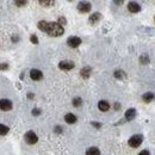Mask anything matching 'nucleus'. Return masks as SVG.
<instances>
[{
	"label": "nucleus",
	"mask_w": 155,
	"mask_h": 155,
	"mask_svg": "<svg viewBox=\"0 0 155 155\" xmlns=\"http://www.w3.org/2000/svg\"><path fill=\"white\" fill-rule=\"evenodd\" d=\"M114 75H115V78H117V79H123V78L125 77V73H124L123 71H116V72L114 73Z\"/></svg>",
	"instance_id": "6ab92c4d"
},
{
	"label": "nucleus",
	"mask_w": 155,
	"mask_h": 155,
	"mask_svg": "<svg viewBox=\"0 0 155 155\" xmlns=\"http://www.w3.org/2000/svg\"><path fill=\"white\" fill-rule=\"evenodd\" d=\"M92 125H93V127H96L97 129L101 128V124H100V123H96V122H92Z\"/></svg>",
	"instance_id": "bb28decb"
},
{
	"label": "nucleus",
	"mask_w": 155,
	"mask_h": 155,
	"mask_svg": "<svg viewBox=\"0 0 155 155\" xmlns=\"http://www.w3.org/2000/svg\"><path fill=\"white\" fill-rule=\"evenodd\" d=\"M8 68V64L7 63H1L0 64V71H6Z\"/></svg>",
	"instance_id": "393cba45"
},
{
	"label": "nucleus",
	"mask_w": 155,
	"mask_h": 155,
	"mask_svg": "<svg viewBox=\"0 0 155 155\" xmlns=\"http://www.w3.org/2000/svg\"><path fill=\"white\" fill-rule=\"evenodd\" d=\"M67 44L71 47V48H77L81 44V38L77 37V36H71L69 38L67 39Z\"/></svg>",
	"instance_id": "423d86ee"
},
{
	"label": "nucleus",
	"mask_w": 155,
	"mask_h": 155,
	"mask_svg": "<svg viewBox=\"0 0 155 155\" xmlns=\"http://www.w3.org/2000/svg\"><path fill=\"white\" fill-rule=\"evenodd\" d=\"M140 61H141L143 64H147V63L149 62V58H148L147 55H142V56L140 58Z\"/></svg>",
	"instance_id": "412c9836"
},
{
	"label": "nucleus",
	"mask_w": 155,
	"mask_h": 155,
	"mask_svg": "<svg viewBox=\"0 0 155 155\" xmlns=\"http://www.w3.org/2000/svg\"><path fill=\"white\" fill-rule=\"evenodd\" d=\"M98 107H99L100 111L105 112V111H107V110L110 109V104H109V101H106V100H100V101L98 103Z\"/></svg>",
	"instance_id": "9d476101"
},
{
	"label": "nucleus",
	"mask_w": 155,
	"mask_h": 155,
	"mask_svg": "<svg viewBox=\"0 0 155 155\" xmlns=\"http://www.w3.org/2000/svg\"><path fill=\"white\" fill-rule=\"evenodd\" d=\"M142 99H143L146 103H150V101H153L155 99V94L152 93V92H147V93H144V94L142 96Z\"/></svg>",
	"instance_id": "2eb2a0df"
},
{
	"label": "nucleus",
	"mask_w": 155,
	"mask_h": 155,
	"mask_svg": "<svg viewBox=\"0 0 155 155\" xmlns=\"http://www.w3.org/2000/svg\"><path fill=\"white\" fill-rule=\"evenodd\" d=\"M18 36H13V37H12V41H13V42H17V41H18Z\"/></svg>",
	"instance_id": "c756f323"
},
{
	"label": "nucleus",
	"mask_w": 155,
	"mask_h": 155,
	"mask_svg": "<svg viewBox=\"0 0 155 155\" xmlns=\"http://www.w3.org/2000/svg\"><path fill=\"white\" fill-rule=\"evenodd\" d=\"M115 109H116V110H118V109H119V104H118V103H117L116 105H115Z\"/></svg>",
	"instance_id": "7c9ffc66"
},
{
	"label": "nucleus",
	"mask_w": 155,
	"mask_h": 155,
	"mask_svg": "<svg viewBox=\"0 0 155 155\" xmlns=\"http://www.w3.org/2000/svg\"><path fill=\"white\" fill-rule=\"evenodd\" d=\"M91 72H92V69L90 67H85V68H82L80 71V75L84 78V79H87V78H90V75H91Z\"/></svg>",
	"instance_id": "4468645a"
},
{
	"label": "nucleus",
	"mask_w": 155,
	"mask_h": 155,
	"mask_svg": "<svg viewBox=\"0 0 155 155\" xmlns=\"http://www.w3.org/2000/svg\"><path fill=\"white\" fill-rule=\"evenodd\" d=\"M32 115H34V116H39V115H41V110H39V109H34V110H32Z\"/></svg>",
	"instance_id": "a878e982"
},
{
	"label": "nucleus",
	"mask_w": 155,
	"mask_h": 155,
	"mask_svg": "<svg viewBox=\"0 0 155 155\" xmlns=\"http://www.w3.org/2000/svg\"><path fill=\"white\" fill-rule=\"evenodd\" d=\"M58 24L62 26V25H66V23H67V20H66V18H63V17H61V18H58Z\"/></svg>",
	"instance_id": "b1692460"
},
{
	"label": "nucleus",
	"mask_w": 155,
	"mask_h": 155,
	"mask_svg": "<svg viewBox=\"0 0 155 155\" xmlns=\"http://www.w3.org/2000/svg\"><path fill=\"white\" fill-rule=\"evenodd\" d=\"M154 20H155V17H154Z\"/></svg>",
	"instance_id": "2f4dec72"
},
{
	"label": "nucleus",
	"mask_w": 155,
	"mask_h": 155,
	"mask_svg": "<svg viewBox=\"0 0 155 155\" xmlns=\"http://www.w3.org/2000/svg\"><path fill=\"white\" fill-rule=\"evenodd\" d=\"M12 101L10 99H0V110L2 111H10L12 109Z\"/></svg>",
	"instance_id": "20e7f679"
},
{
	"label": "nucleus",
	"mask_w": 155,
	"mask_h": 155,
	"mask_svg": "<svg viewBox=\"0 0 155 155\" xmlns=\"http://www.w3.org/2000/svg\"><path fill=\"white\" fill-rule=\"evenodd\" d=\"M142 141H143V136L142 135H134L130 137V140H129V146L130 147H133V148H137V147H140L141 146V143H142Z\"/></svg>",
	"instance_id": "f03ea898"
},
{
	"label": "nucleus",
	"mask_w": 155,
	"mask_h": 155,
	"mask_svg": "<svg viewBox=\"0 0 155 155\" xmlns=\"http://www.w3.org/2000/svg\"><path fill=\"white\" fill-rule=\"evenodd\" d=\"M61 131H62V128H61V127H55V133L60 134Z\"/></svg>",
	"instance_id": "cd10ccee"
},
{
	"label": "nucleus",
	"mask_w": 155,
	"mask_h": 155,
	"mask_svg": "<svg viewBox=\"0 0 155 155\" xmlns=\"http://www.w3.org/2000/svg\"><path fill=\"white\" fill-rule=\"evenodd\" d=\"M15 4H16L17 6H25V5L28 4V1H26V0H17Z\"/></svg>",
	"instance_id": "4be33fe9"
},
{
	"label": "nucleus",
	"mask_w": 155,
	"mask_h": 155,
	"mask_svg": "<svg viewBox=\"0 0 155 155\" xmlns=\"http://www.w3.org/2000/svg\"><path fill=\"white\" fill-rule=\"evenodd\" d=\"M81 104H82V100H81V98L77 97V98H74V99H73V105H74L75 107L80 106Z\"/></svg>",
	"instance_id": "aec40b11"
},
{
	"label": "nucleus",
	"mask_w": 155,
	"mask_h": 155,
	"mask_svg": "<svg viewBox=\"0 0 155 155\" xmlns=\"http://www.w3.org/2000/svg\"><path fill=\"white\" fill-rule=\"evenodd\" d=\"M135 117H136L135 109H129V110L125 112V119H127V120H133Z\"/></svg>",
	"instance_id": "f8f14e48"
},
{
	"label": "nucleus",
	"mask_w": 155,
	"mask_h": 155,
	"mask_svg": "<svg viewBox=\"0 0 155 155\" xmlns=\"http://www.w3.org/2000/svg\"><path fill=\"white\" fill-rule=\"evenodd\" d=\"M64 120H66V123H68V124H74V123L77 122V116L73 115V114H67V115L64 116Z\"/></svg>",
	"instance_id": "9b49d317"
},
{
	"label": "nucleus",
	"mask_w": 155,
	"mask_h": 155,
	"mask_svg": "<svg viewBox=\"0 0 155 155\" xmlns=\"http://www.w3.org/2000/svg\"><path fill=\"white\" fill-rule=\"evenodd\" d=\"M101 19V15L99 13V12H96V13H93L92 16H90V19H88V21L91 23V24H96L97 21H99V20Z\"/></svg>",
	"instance_id": "ddd939ff"
},
{
	"label": "nucleus",
	"mask_w": 155,
	"mask_h": 155,
	"mask_svg": "<svg viewBox=\"0 0 155 155\" xmlns=\"http://www.w3.org/2000/svg\"><path fill=\"white\" fill-rule=\"evenodd\" d=\"M38 29L43 32H47L49 36H54V37H58L62 36L64 32L63 26H61L56 21H45V20H41L37 24Z\"/></svg>",
	"instance_id": "f257e3e1"
},
{
	"label": "nucleus",
	"mask_w": 155,
	"mask_h": 155,
	"mask_svg": "<svg viewBox=\"0 0 155 155\" xmlns=\"http://www.w3.org/2000/svg\"><path fill=\"white\" fill-rule=\"evenodd\" d=\"M91 4L90 2H87V1H81V2H79V5H78V10L80 11V12H82V13H87V12H90L91 11Z\"/></svg>",
	"instance_id": "0eeeda50"
},
{
	"label": "nucleus",
	"mask_w": 155,
	"mask_h": 155,
	"mask_svg": "<svg viewBox=\"0 0 155 155\" xmlns=\"http://www.w3.org/2000/svg\"><path fill=\"white\" fill-rule=\"evenodd\" d=\"M86 155H100V150L97 147H90L86 150Z\"/></svg>",
	"instance_id": "dca6fc26"
},
{
	"label": "nucleus",
	"mask_w": 155,
	"mask_h": 155,
	"mask_svg": "<svg viewBox=\"0 0 155 155\" xmlns=\"http://www.w3.org/2000/svg\"><path fill=\"white\" fill-rule=\"evenodd\" d=\"M128 10L130 11V12H133V13H137V12H140V10H141V6L135 2V1H131V2H129V5H128Z\"/></svg>",
	"instance_id": "1a4fd4ad"
},
{
	"label": "nucleus",
	"mask_w": 155,
	"mask_h": 155,
	"mask_svg": "<svg viewBox=\"0 0 155 155\" xmlns=\"http://www.w3.org/2000/svg\"><path fill=\"white\" fill-rule=\"evenodd\" d=\"M39 4L42 6H45V7H49V6H53L55 4L54 0H39Z\"/></svg>",
	"instance_id": "a211bd4d"
},
{
	"label": "nucleus",
	"mask_w": 155,
	"mask_h": 155,
	"mask_svg": "<svg viewBox=\"0 0 155 155\" xmlns=\"http://www.w3.org/2000/svg\"><path fill=\"white\" fill-rule=\"evenodd\" d=\"M30 41H31L34 44H38V38H37L36 35H31V36H30Z\"/></svg>",
	"instance_id": "5701e85b"
},
{
	"label": "nucleus",
	"mask_w": 155,
	"mask_h": 155,
	"mask_svg": "<svg viewBox=\"0 0 155 155\" xmlns=\"http://www.w3.org/2000/svg\"><path fill=\"white\" fill-rule=\"evenodd\" d=\"M10 131V128L7 125H4V124H0V135L4 136V135H7Z\"/></svg>",
	"instance_id": "f3484780"
},
{
	"label": "nucleus",
	"mask_w": 155,
	"mask_h": 155,
	"mask_svg": "<svg viewBox=\"0 0 155 155\" xmlns=\"http://www.w3.org/2000/svg\"><path fill=\"white\" fill-rule=\"evenodd\" d=\"M30 77H31L32 80L38 81V80H41V79L43 78V73H42L39 69H31V72H30Z\"/></svg>",
	"instance_id": "6e6552de"
},
{
	"label": "nucleus",
	"mask_w": 155,
	"mask_h": 155,
	"mask_svg": "<svg viewBox=\"0 0 155 155\" xmlns=\"http://www.w3.org/2000/svg\"><path fill=\"white\" fill-rule=\"evenodd\" d=\"M24 140H25V142L28 144H35V143H37L38 137H37V135L34 131H28L25 134V136H24Z\"/></svg>",
	"instance_id": "7ed1b4c3"
},
{
	"label": "nucleus",
	"mask_w": 155,
	"mask_h": 155,
	"mask_svg": "<svg viewBox=\"0 0 155 155\" xmlns=\"http://www.w3.org/2000/svg\"><path fill=\"white\" fill-rule=\"evenodd\" d=\"M75 67V64L72 62V61H61L58 63V68L62 69V71H71Z\"/></svg>",
	"instance_id": "39448f33"
},
{
	"label": "nucleus",
	"mask_w": 155,
	"mask_h": 155,
	"mask_svg": "<svg viewBox=\"0 0 155 155\" xmlns=\"http://www.w3.org/2000/svg\"><path fill=\"white\" fill-rule=\"evenodd\" d=\"M138 155H150V153H149L148 150H142Z\"/></svg>",
	"instance_id": "c85d7f7f"
}]
</instances>
